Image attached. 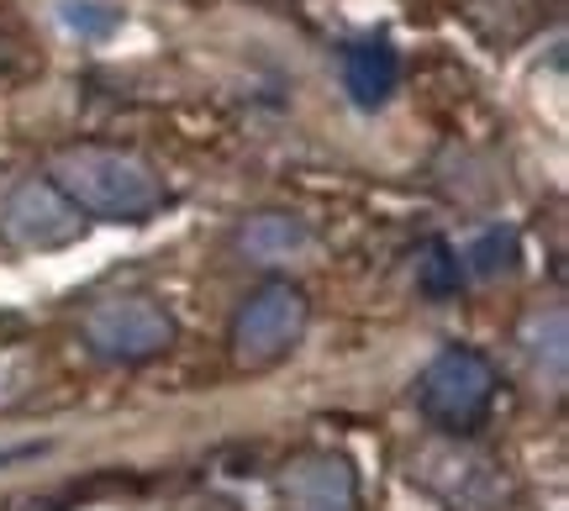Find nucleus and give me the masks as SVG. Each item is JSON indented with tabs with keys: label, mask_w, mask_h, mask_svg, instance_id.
<instances>
[{
	"label": "nucleus",
	"mask_w": 569,
	"mask_h": 511,
	"mask_svg": "<svg viewBox=\"0 0 569 511\" xmlns=\"http://www.w3.org/2000/svg\"><path fill=\"white\" fill-rule=\"evenodd\" d=\"M48 180L59 184L84 217H101V222H148L169 201L159 169L138 159V153H127V148L106 143L63 148L53 169H48Z\"/></svg>",
	"instance_id": "f257e3e1"
},
{
	"label": "nucleus",
	"mask_w": 569,
	"mask_h": 511,
	"mask_svg": "<svg viewBox=\"0 0 569 511\" xmlns=\"http://www.w3.org/2000/svg\"><path fill=\"white\" fill-rule=\"evenodd\" d=\"M490 401H496V369L486 353L475 348H443L417 380V407L432 428L443 432H475L486 422Z\"/></svg>",
	"instance_id": "f03ea898"
},
{
	"label": "nucleus",
	"mask_w": 569,
	"mask_h": 511,
	"mask_svg": "<svg viewBox=\"0 0 569 511\" xmlns=\"http://www.w3.org/2000/svg\"><path fill=\"white\" fill-rule=\"evenodd\" d=\"M174 343V317L153 295H106L84 311V348L106 364H142Z\"/></svg>",
	"instance_id": "7ed1b4c3"
},
{
	"label": "nucleus",
	"mask_w": 569,
	"mask_h": 511,
	"mask_svg": "<svg viewBox=\"0 0 569 511\" xmlns=\"http://www.w3.org/2000/svg\"><path fill=\"white\" fill-rule=\"evenodd\" d=\"M84 227L90 217L53 180H17L0 196V238L21 253H53L80 243Z\"/></svg>",
	"instance_id": "20e7f679"
},
{
	"label": "nucleus",
	"mask_w": 569,
	"mask_h": 511,
	"mask_svg": "<svg viewBox=\"0 0 569 511\" xmlns=\"http://www.w3.org/2000/svg\"><path fill=\"white\" fill-rule=\"evenodd\" d=\"M306 317H311V307H306V295L296 285H284V280L264 285L259 295H248L243 311L232 317V359L248 369H264L274 359H284L290 348L301 343Z\"/></svg>",
	"instance_id": "39448f33"
},
{
	"label": "nucleus",
	"mask_w": 569,
	"mask_h": 511,
	"mask_svg": "<svg viewBox=\"0 0 569 511\" xmlns=\"http://www.w3.org/2000/svg\"><path fill=\"white\" fill-rule=\"evenodd\" d=\"M411 474L422 480L427 491L438 495L448 511H501V474L490 470V459L453 443H427L411 459Z\"/></svg>",
	"instance_id": "423d86ee"
},
{
	"label": "nucleus",
	"mask_w": 569,
	"mask_h": 511,
	"mask_svg": "<svg viewBox=\"0 0 569 511\" xmlns=\"http://www.w3.org/2000/svg\"><path fill=\"white\" fill-rule=\"evenodd\" d=\"M284 511H359V474L343 453H306L284 470Z\"/></svg>",
	"instance_id": "0eeeda50"
},
{
	"label": "nucleus",
	"mask_w": 569,
	"mask_h": 511,
	"mask_svg": "<svg viewBox=\"0 0 569 511\" xmlns=\"http://www.w3.org/2000/svg\"><path fill=\"white\" fill-rule=\"evenodd\" d=\"M343 84L353 106H386L396 96V84H401V59H396V48L386 38H359L343 48Z\"/></svg>",
	"instance_id": "6e6552de"
},
{
	"label": "nucleus",
	"mask_w": 569,
	"mask_h": 511,
	"mask_svg": "<svg viewBox=\"0 0 569 511\" xmlns=\"http://www.w3.org/2000/svg\"><path fill=\"white\" fill-rule=\"evenodd\" d=\"M522 359H528V369L549 390H565L569 380V311L565 307L532 311L528 328H522Z\"/></svg>",
	"instance_id": "1a4fd4ad"
},
{
	"label": "nucleus",
	"mask_w": 569,
	"mask_h": 511,
	"mask_svg": "<svg viewBox=\"0 0 569 511\" xmlns=\"http://www.w3.org/2000/svg\"><path fill=\"white\" fill-rule=\"evenodd\" d=\"M238 243H243L248 259H259V264H280V259H296L311 248V227L301 217H290V211H264V217H253V222L238 232Z\"/></svg>",
	"instance_id": "9d476101"
},
{
	"label": "nucleus",
	"mask_w": 569,
	"mask_h": 511,
	"mask_svg": "<svg viewBox=\"0 0 569 511\" xmlns=\"http://www.w3.org/2000/svg\"><path fill=\"white\" fill-rule=\"evenodd\" d=\"M465 285V259H453L448 243H432V259L422 264V290L427 295H448Z\"/></svg>",
	"instance_id": "9b49d317"
},
{
	"label": "nucleus",
	"mask_w": 569,
	"mask_h": 511,
	"mask_svg": "<svg viewBox=\"0 0 569 511\" xmlns=\"http://www.w3.org/2000/svg\"><path fill=\"white\" fill-rule=\"evenodd\" d=\"M63 21L84 38H106L117 27V11H101V0H63Z\"/></svg>",
	"instance_id": "f8f14e48"
},
{
	"label": "nucleus",
	"mask_w": 569,
	"mask_h": 511,
	"mask_svg": "<svg viewBox=\"0 0 569 511\" xmlns=\"http://www.w3.org/2000/svg\"><path fill=\"white\" fill-rule=\"evenodd\" d=\"M27 390V359H0V407Z\"/></svg>",
	"instance_id": "ddd939ff"
},
{
	"label": "nucleus",
	"mask_w": 569,
	"mask_h": 511,
	"mask_svg": "<svg viewBox=\"0 0 569 511\" xmlns=\"http://www.w3.org/2000/svg\"><path fill=\"white\" fill-rule=\"evenodd\" d=\"M27 511H53V507H27Z\"/></svg>",
	"instance_id": "4468645a"
},
{
	"label": "nucleus",
	"mask_w": 569,
	"mask_h": 511,
	"mask_svg": "<svg viewBox=\"0 0 569 511\" xmlns=\"http://www.w3.org/2000/svg\"><path fill=\"white\" fill-rule=\"evenodd\" d=\"M90 511H117V507H90Z\"/></svg>",
	"instance_id": "2eb2a0df"
}]
</instances>
